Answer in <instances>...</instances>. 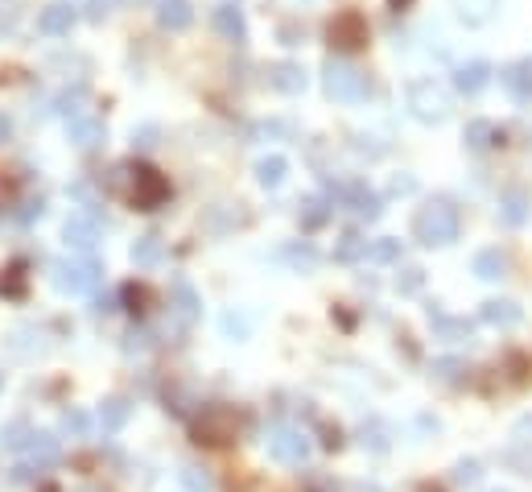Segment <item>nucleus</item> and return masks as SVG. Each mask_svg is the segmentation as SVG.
Instances as JSON below:
<instances>
[{
	"instance_id": "nucleus-20",
	"label": "nucleus",
	"mask_w": 532,
	"mask_h": 492,
	"mask_svg": "<svg viewBox=\"0 0 532 492\" xmlns=\"http://www.w3.org/2000/svg\"><path fill=\"white\" fill-rule=\"evenodd\" d=\"M128 418H133V402H128V397H104V402H99V431L104 434L124 431Z\"/></svg>"
},
{
	"instance_id": "nucleus-26",
	"label": "nucleus",
	"mask_w": 532,
	"mask_h": 492,
	"mask_svg": "<svg viewBox=\"0 0 532 492\" xmlns=\"http://www.w3.org/2000/svg\"><path fill=\"white\" fill-rule=\"evenodd\" d=\"M30 468H50V463L59 460V434H46V431H33V439H30Z\"/></svg>"
},
{
	"instance_id": "nucleus-39",
	"label": "nucleus",
	"mask_w": 532,
	"mask_h": 492,
	"mask_svg": "<svg viewBox=\"0 0 532 492\" xmlns=\"http://www.w3.org/2000/svg\"><path fill=\"white\" fill-rule=\"evenodd\" d=\"M421 286H426V269H421V265H405L397 274V290H400V294H417Z\"/></svg>"
},
{
	"instance_id": "nucleus-45",
	"label": "nucleus",
	"mask_w": 532,
	"mask_h": 492,
	"mask_svg": "<svg viewBox=\"0 0 532 492\" xmlns=\"http://www.w3.org/2000/svg\"><path fill=\"white\" fill-rule=\"evenodd\" d=\"M223 331H227V335H248V323H243V319H235V315H223Z\"/></svg>"
},
{
	"instance_id": "nucleus-15",
	"label": "nucleus",
	"mask_w": 532,
	"mask_h": 492,
	"mask_svg": "<svg viewBox=\"0 0 532 492\" xmlns=\"http://www.w3.org/2000/svg\"><path fill=\"white\" fill-rule=\"evenodd\" d=\"M330 42L343 50H355L368 42V25H363V17L359 13H343V17H335V25H330Z\"/></svg>"
},
{
	"instance_id": "nucleus-32",
	"label": "nucleus",
	"mask_w": 532,
	"mask_h": 492,
	"mask_svg": "<svg viewBox=\"0 0 532 492\" xmlns=\"http://www.w3.org/2000/svg\"><path fill=\"white\" fill-rule=\"evenodd\" d=\"M500 9V0H458V21L466 25H487Z\"/></svg>"
},
{
	"instance_id": "nucleus-41",
	"label": "nucleus",
	"mask_w": 532,
	"mask_h": 492,
	"mask_svg": "<svg viewBox=\"0 0 532 492\" xmlns=\"http://www.w3.org/2000/svg\"><path fill=\"white\" fill-rule=\"evenodd\" d=\"M479 480V463L474 460H458L454 463V484H474Z\"/></svg>"
},
{
	"instance_id": "nucleus-35",
	"label": "nucleus",
	"mask_w": 532,
	"mask_h": 492,
	"mask_svg": "<svg viewBox=\"0 0 532 492\" xmlns=\"http://www.w3.org/2000/svg\"><path fill=\"white\" fill-rule=\"evenodd\" d=\"M83 99H87V88H83V83H78L75 91H62L59 99H54V112H62V116H70V120H78V104H83Z\"/></svg>"
},
{
	"instance_id": "nucleus-40",
	"label": "nucleus",
	"mask_w": 532,
	"mask_h": 492,
	"mask_svg": "<svg viewBox=\"0 0 532 492\" xmlns=\"http://www.w3.org/2000/svg\"><path fill=\"white\" fill-rule=\"evenodd\" d=\"M30 439H33V431L25 422H9L5 426V447L9 451H21V447H30Z\"/></svg>"
},
{
	"instance_id": "nucleus-38",
	"label": "nucleus",
	"mask_w": 532,
	"mask_h": 492,
	"mask_svg": "<svg viewBox=\"0 0 532 492\" xmlns=\"http://www.w3.org/2000/svg\"><path fill=\"white\" fill-rule=\"evenodd\" d=\"M363 439H359V443L363 447H371V451H388V426L384 422H376V418H371V422H363Z\"/></svg>"
},
{
	"instance_id": "nucleus-28",
	"label": "nucleus",
	"mask_w": 532,
	"mask_h": 492,
	"mask_svg": "<svg viewBox=\"0 0 532 492\" xmlns=\"http://www.w3.org/2000/svg\"><path fill=\"white\" fill-rule=\"evenodd\" d=\"M165 261V245H161V237L157 232H149V237H141L133 245V265H141V269H157Z\"/></svg>"
},
{
	"instance_id": "nucleus-11",
	"label": "nucleus",
	"mask_w": 532,
	"mask_h": 492,
	"mask_svg": "<svg viewBox=\"0 0 532 492\" xmlns=\"http://www.w3.org/2000/svg\"><path fill=\"white\" fill-rule=\"evenodd\" d=\"M78 21L75 5H67V0H54V5H46V9L38 13V30L46 33V38H62V33H70V25Z\"/></svg>"
},
{
	"instance_id": "nucleus-27",
	"label": "nucleus",
	"mask_w": 532,
	"mask_h": 492,
	"mask_svg": "<svg viewBox=\"0 0 532 492\" xmlns=\"http://www.w3.org/2000/svg\"><path fill=\"white\" fill-rule=\"evenodd\" d=\"M281 261L293 269V274H314L318 269V248L314 245H306V240H298V245H289V248H281Z\"/></svg>"
},
{
	"instance_id": "nucleus-29",
	"label": "nucleus",
	"mask_w": 532,
	"mask_h": 492,
	"mask_svg": "<svg viewBox=\"0 0 532 492\" xmlns=\"http://www.w3.org/2000/svg\"><path fill=\"white\" fill-rule=\"evenodd\" d=\"M285 174H289V162H285L281 153H269V158L256 162V182H261L264 190H277L285 182Z\"/></svg>"
},
{
	"instance_id": "nucleus-44",
	"label": "nucleus",
	"mask_w": 532,
	"mask_h": 492,
	"mask_svg": "<svg viewBox=\"0 0 532 492\" xmlns=\"http://www.w3.org/2000/svg\"><path fill=\"white\" fill-rule=\"evenodd\" d=\"M133 145L136 149H153L157 145V128L149 125V128H141V133H133Z\"/></svg>"
},
{
	"instance_id": "nucleus-23",
	"label": "nucleus",
	"mask_w": 532,
	"mask_h": 492,
	"mask_svg": "<svg viewBox=\"0 0 532 492\" xmlns=\"http://www.w3.org/2000/svg\"><path fill=\"white\" fill-rule=\"evenodd\" d=\"M471 269L479 282H503V277H508V256H503L500 248H483V253H474Z\"/></svg>"
},
{
	"instance_id": "nucleus-46",
	"label": "nucleus",
	"mask_w": 532,
	"mask_h": 492,
	"mask_svg": "<svg viewBox=\"0 0 532 492\" xmlns=\"http://www.w3.org/2000/svg\"><path fill=\"white\" fill-rule=\"evenodd\" d=\"M91 311H96V315H112V311H116V294H99Z\"/></svg>"
},
{
	"instance_id": "nucleus-42",
	"label": "nucleus",
	"mask_w": 532,
	"mask_h": 492,
	"mask_svg": "<svg viewBox=\"0 0 532 492\" xmlns=\"http://www.w3.org/2000/svg\"><path fill=\"white\" fill-rule=\"evenodd\" d=\"M388 190H392V195H413V190H417V178L413 174H397L392 182H388Z\"/></svg>"
},
{
	"instance_id": "nucleus-3",
	"label": "nucleus",
	"mask_w": 532,
	"mask_h": 492,
	"mask_svg": "<svg viewBox=\"0 0 532 492\" xmlns=\"http://www.w3.org/2000/svg\"><path fill=\"white\" fill-rule=\"evenodd\" d=\"M405 108H408V116L421 120V125H442V120L450 116V96H445V88L434 79H413L405 88Z\"/></svg>"
},
{
	"instance_id": "nucleus-16",
	"label": "nucleus",
	"mask_w": 532,
	"mask_h": 492,
	"mask_svg": "<svg viewBox=\"0 0 532 492\" xmlns=\"http://www.w3.org/2000/svg\"><path fill=\"white\" fill-rule=\"evenodd\" d=\"M211 30L219 33L223 42H243L248 38V21H243V13L235 9V5H219V9L211 13Z\"/></svg>"
},
{
	"instance_id": "nucleus-25",
	"label": "nucleus",
	"mask_w": 532,
	"mask_h": 492,
	"mask_svg": "<svg viewBox=\"0 0 532 492\" xmlns=\"http://www.w3.org/2000/svg\"><path fill=\"white\" fill-rule=\"evenodd\" d=\"M157 21H161L165 30H186L194 21V5L190 0H157Z\"/></svg>"
},
{
	"instance_id": "nucleus-34",
	"label": "nucleus",
	"mask_w": 532,
	"mask_h": 492,
	"mask_svg": "<svg viewBox=\"0 0 532 492\" xmlns=\"http://www.w3.org/2000/svg\"><path fill=\"white\" fill-rule=\"evenodd\" d=\"M368 261H376V265H392V261H400V240L397 237H380L368 245Z\"/></svg>"
},
{
	"instance_id": "nucleus-10",
	"label": "nucleus",
	"mask_w": 532,
	"mask_h": 492,
	"mask_svg": "<svg viewBox=\"0 0 532 492\" xmlns=\"http://www.w3.org/2000/svg\"><path fill=\"white\" fill-rule=\"evenodd\" d=\"M306 67L293 59H281V62H272L269 67V88L272 91H281V96H301L306 91Z\"/></svg>"
},
{
	"instance_id": "nucleus-52",
	"label": "nucleus",
	"mask_w": 532,
	"mask_h": 492,
	"mask_svg": "<svg viewBox=\"0 0 532 492\" xmlns=\"http://www.w3.org/2000/svg\"><path fill=\"white\" fill-rule=\"evenodd\" d=\"M421 492H429V488H421Z\"/></svg>"
},
{
	"instance_id": "nucleus-47",
	"label": "nucleus",
	"mask_w": 532,
	"mask_h": 492,
	"mask_svg": "<svg viewBox=\"0 0 532 492\" xmlns=\"http://www.w3.org/2000/svg\"><path fill=\"white\" fill-rule=\"evenodd\" d=\"M301 38H306V30H301V25H281V42H285V46H298Z\"/></svg>"
},
{
	"instance_id": "nucleus-9",
	"label": "nucleus",
	"mask_w": 532,
	"mask_h": 492,
	"mask_svg": "<svg viewBox=\"0 0 532 492\" xmlns=\"http://www.w3.org/2000/svg\"><path fill=\"white\" fill-rule=\"evenodd\" d=\"M198 439H203V443H232L235 439V413L223 410V405L203 410V418H198Z\"/></svg>"
},
{
	"instance_id": "nucleus-53",
	"label": "nucleus",
	"mask_w": 532,
	"mask_h": 492,
	"mask_svg": "<svg viewBox=\"0 0 532 492\" xmlns=\"http://www.w3.org/2000/svg\"><path fill=\"white\" fill-rule=\"evenodd\" d=\"M528 62H532V59H528Z\"/></svg>"
},
{
	"instance_id": "nucleus-13",
	"label": "nucleus",
	"mask_w": 532,
	"mask_h": 492,
	"mask_svg": "<svg viewBox=\"0 0 532 492\" xmlns=\"http://www.w3.org/2000/svg\"><path fill=\"white\" fill-rule=\"evenodd\" d=\"M170 311H174V319L182 327H194V319L203 311V298H198V290L186 277H174V302H170Z\"/></svg>"
},
{
	"instance_id": "nucleus-30",
	"label": "nucleus",
	"mask_w": 532,
	"mask_h": 492,
	"mask_svg": "<svg viewBox=\"0 0 532 492\" xmlns=\"http://www.w3.org/2000/svg\"><path fill=\"white\" fill-rule=\"evenodd\" d=\"M298 219H301V227H306V232H314V227H322L330 219V203H326V199H318V195H306L298 203Z\"/></svg>"
},
{
	"instance_id": "nucleus-1",
	"label": "nucleus",
	"mask_w": 532,
	"mask_h": 492,
	"mask_svg": "<svg viewBox=\"0 0 532 492\" xmlns=\"http://www.w3.org/2000/svg\"><path fill=\"white\" fill-rule=\"evenodd\" d=\"M458 227H463L458 207L450 203V199H429L413 216V240L426 248H445L458 240Z\"/></svg>"
},
{
	"instance_id": "nucleus-17",
	"label": "nucleus",
	"mask_w": 532,
	"mask_h": 492,
	"mask_svg": "<svg viewBox=\"0 0 532 492\" xmlns=\"http://www.w3.org/2000/svg\"><path fill=\"white\" fill-rule=\"evenodd\" d=\"M429 327H434V335L445 339V344H463V339H471V319L445 315V311H437V306H429Z\"/></svg>"
},
{
	"instance_id": "nucleus-21",
	"label": "nucleus",
	"mask_w": 532,
	"mask_h": 492,
	"mask_svg": "<svg viewBox=\"0 0 532 492\" xmlns=\"http://www.w3.org/2000/svg\"><path fill=\"white\" fill-rule=\"evenodd\" d=\"M528 216H532V199L524 195L520 187L503 190V195H500V219H503V224H508V227H520Z\"/></svg>"
},
{
	"instance_id": "nucleus-37",
	"label": "nucleus",
	"mask_w": 532,
	"mask_h": 492,
	"mask_svg": "<svg viewBox=\"0 0 532 492\" xmlns=\"http://www.w3.org/2000/svg\"><path fill=\"white\" fill-rule=\"evenodd\" d=\"M87 431H91V418L83 410L62 413V434H67V439H87Z\"/></svg>"
},
{
	"instance_id": "nucleus-36",
	"label": "nucleus",
	"mask_w": 532,
	"mask_h": 492,
	"mask_svg": "<svg viewBox=\"0 0 532 492\" xmlns=\"http://www.w3.org/2000/svg\"><path fill=\"white\" fill-rule=\"evenodd\" d=\"M182 484L190 492H211L215 488L211 472H206V468H198V463H186V468H182Z\"/></svg>"
},
{
	"instance_id": "nucleus-19",
	"label": "nucleus",
	"mask_w": 532,
	"mask_h": 492,
	"mask_svg": "<svg viewBox=\"0 0 532 492\" xmlns=\"http://www.w3.org/2000/svg\"><path fill=\"white\" fill-rule=\"evenodd\" d=\"M479 319L491 327H516L524 319V311L512 302V298H487L483 306H479Z\"/></svg>"
},
{
	"instance_id": "nucleus-51",
	"label": "nucleus",
	"mask_w": 532,
	"mask_h": 492,
	"mask_svg": "<svg viewBox=\"0 0 532 492\" xmlns=\"http://www.w3.org/2000/svg\"><path fill=\"white\" fill-rule=\"evenodd\" d=\"M388 5H392V9L400 13V9H408V5H413V0H388Z\"/></svg>"
},
{
	"instance_id": "nucleus-4",
	"label": "nucleus",
	"mask_w": 532,
	"mask_h": 492,
	"mask_svg": "<svg viewBox=\"0 0 532 492\" xmlns=\"http://www.w3.org/2000/svg\"><path fill=\"white\" fill-rule=\"evenodd\" d=\"M330 187V207L339 203V207H347L351 216L355 219H368V224H376L380 216H384V199L376 195V190L368 187V182H326Z\"/></svg>"
},
{
	"instance_id": "nucleus-8",
	"label": "nucleus",
	"mask_w": 532,
	"mask_h": 492,
	"mask_svg": "<svg viewBox=\"0 0 532 492\" xmlns=\"http://www.w3.org/2000/svg\"><path fill=\"white\" fill-rule=\"evenodd\" d=\"M165 195H170L165 178L157 174V170H149V166H136V174H133V203L141 207V211H153Z\"/></svg>"
},
{
	"instance_id": "nucleus-5",
	"label": "nucleus",
	"mask_w": 532,
	"mask_h": 492,
	"mask_svg": "<svg viewBox=\"0 0 532 492\" xmlns=\"http://www.w3.org/2000/svg\"><path fill=\"white\" fill-rule=\"evenodd\" d=\"M50 277H54V286H59L62 294H91V290L99 286L104 269H99V261H91V256H70V261H54V265H50Z\"/></svg>"
},
{
	"instance_id": "nucleus-6",
	"label": "nucleus",
	"mask_w": 532,
	"mask_h": 492,
	"mask_svg": "<svg viewBox=\"0 0 532 492\" xmlns=\"http://www.w3.org/2000/svg\"><path fill=\"white\" fill-rule=\"evenodd\" d=\"M269 455L277 463H289V468H298V463L310 460V439H306V431L277 426V431H269Z\"/></svg>"
},
{
	"instance_id": "nucleus-12",
	"label": "nucleus",
	"mask_w": 532,
	"mask_h": 492,
	"mask_svg": "<svg viewBox=\"0 0 532 492\" xmlns=\"http://www.w3.org/2000/svg\"><path fill=\"white\" fill-rule=\"evenodd\" d=\"M107 141V125L99 116H78L70 120V145L78 149V153H91V149H99Z\"/></svg>"
},
{
	"instance_id": "nucleus-24",
	"label": "nucleus",
	"mask_w": 532,
	"mask_h": 492,
	"mask_svg": "<svg viewBox=\"0 0 532 492\" xmlns=\"http://www.w3.org/2000/svg\"><path fill=\"white\" fill-rule=\"evenodd\" d=\"M368 245H371V240L363 237V232H355V227H351V232H343V237L335 240V261H339V265L368 261Z\"/></svg>"
},
{
	"instance_id": "nucleus-50",
	"label": "nucleus",
	"mask_w": 532,
	"mask_h": 492,
	"mask_svg": "<svg viewBox=\"0 0 532 492\" xmlns=\"http://www.w3.org/2000/svg\"><path fill=\"white\" fill-rule=\"evenodd\" d=\"M9 137H13V120L0 112V141H9Z\"/></svg>"
},
{
	"instance_id": "nucleus-48",
	"label": "nucleus",
	"mask_w": 532,
	"mask_h": 492,
	"mask_svg": "<svg viewBox=\"0 0 532 492\" xmlns=\"http://www.w3.org/2000/svg\"><path fill=\"white\" fill-rule=\"evenodd\" d=\"M107 13H112V0H91V9H87L91 21H104Z\"/></svg>"
},
{
	"instance_id": "nucleus-7",
	"label": "nucleus",
	"mask_w": 532,
	"mask_h": 492,
	"mask_svg": "<svg viewBox=\"0 0 532 492\" xmlns=\"http://www.w3.org/2000/svg\"><path fill=\"white\" fill-rule=\"evenodd\" d=\"M62 240H67V248H75V253H91V248H99V240H104L99 216H96V211L70 216L67 224H62Z\"/></svg>"
},
{
	"instance_id": "nucleus-18",
	"label": "nucleus",
	"mask_w": 532,
	"mask_h": 492,
	"mask_svg": "<svg viewBox=\"0 0 532 492\" xmlns=\"http://www.w3.org/2000/svg\"><path fill=\"white\" fill-rule=\"evenodd\" d=\"M487 83H491V62H483V59H471L454 70V88L463 91V96H479Z\"/></svg>"
},
{
	"instance_id": "nucleus-43",
	"label": "nucleus",
	"mask_w": 532,
	"mask_h": 492,
	"mask_svg": "<svg viewBox=\"0 0 532 492\" xmlns=\"http://www.w3.org/2000/svg\"><path fill=\"white\" fill-rule=\"evenodd\" d=\"M38 216H41V199H30V203H21V211H17L21 224H33Z\"/></svg>"
},
{
	"instance_id": "nucleus-31",
	"label": "nucleus",
	"mask_w": 532,
	"mask_h": 492,
	"mask_svg": "<svg viewBox=\"0 0 532 492\" xmlns=\"http://www.w3.org/2000/svg\"><path fill=\"white\" fill-rule=\"evenodd\" d=\"M298 128L289 125V120H281V116H269V120H256V125L248 128V137L252 141H289Z\"/></svg>"
},
{
	"instance_id": "nucleus-22",
	"label": "nucleus",
	"mask_w": 532,
	"mask_h": 492,
	"mask_svg": "<svg viewBox=\"0 0 532 492\" xmlns=\"http://www.w3.org/2000/svg\"><path fill=\"white\" fill-rule=\"evenodd\" d=\"M463 141H466V149H471V153H487L491 145H500V141H503V128L491 125V120H471V125H466V133H463Z\"/></svg>"
},
{
	"instance_id": "nucleus-2",
	"label": "nucleus",
	"mask_w": 532,
	"mask_h": 492,
	"mask_svg": "<svg viewBox=\"0 0 532 492\" xmlns=\"http://www.w3.org/2000/svg\"><path fill=\"white\" fill-rule=\"evenodd\" d=\"M322 88H326L330 99H339V104H359V99H368L371 83H368V75L359 67H351L347 59H326V67H322Z\"/></svg>"
},
{
	"instance_id": "nucleus-33",
	"label": "nucleus",
	"mask_w": 532,
	"mask_h": 492,
	"mask_svg": "<svg viewBox=\"0 0 532 492\" xmlns=\"http://www.w3.org/2000/svg\"><path fill=\"white\" fill-rule=\"evenodd\" d=\"M429 373H434V381H442V385H458L466 373V365L454 360V356H437L434 365H429Z\"/></svg>"
},
{
	"instance_id": "nucleus-14",
	"label": "nucleus",
	"mask_w": 532,
	"mask_h": 492,
	"mask_svg": "<svg viewBox=\"0 0 532 492\" xmlns=\"http://www.w3.org/2000/svg\"><path fill=\"white\" fill-rule=\"evenodd\" d=\"M500 83L503 91L516 99V104H532V62H512V67H503L500 70Z\"/></svg>"
},
{
	"instance_id": "nucleus-49",
	"label": "nucleus",
	"mask_w": 532,
	"mask_h": 492,
	"mask_svg": "<svg viewBox=\"0 0 532 492\" xmlns=\"http://www.w3.org/2000/svg\"><path fill=\"white\" fill-rule=\"evenodd\" d=\"M136 348H149V331H145V327L128 335V352H136Z\"/></svg>"
}]
</instances>
